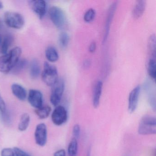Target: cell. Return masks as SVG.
<instances>
[{
	"label": "cell",
	"instance_id": "5b68a950",
	"mask_svg": "<svg viewBox=\"0 0 156 156\" xmlns=\"http://www.w3.org/2000/svg\"><path fill=\"white\" fill-rule=\"evenodd\" d=\"M4 21L5 24L11 28L20 30L25 24V20L20 13L14 12H8L4 14Z\"/></svg>",
	"mask_w": 156,
	"mask_h": 156
},
{
	"label": "cell",
	"instance_id": "484cf974",
	"mask_svg": "<svg viewBox=\"0 0 156 156\" xmlns=\"http://www.w3.org/2000/svg\"><path fill=\"white\" fill-rule=\"evenodd\" d=\"M96 11L93 9H88L84 15L83 19L86 23H90L94 20L95 18Z\"/></svg>",
	"mask_w": 156,
	"mask_h": 156
},
{
	"label": "cell",
	"instance_id": "ba28073f",
	"mask_svg": "<svg viewBox=\"0 0 156 156\" xmlns=\"http://www.w3.org/2000/svg\"><path fill=\"white\" fill-rule=\"evenodd\" d=\"M51 120L56 126H61L66 123L68 119V113L64 107L58 105L53 111L51 114Z\"/></svg>",
	"mask_w": 156,
	"mask_h": 156
},
{
	"label": "cell",
	"instance_id": "7402d4cb",
	"mask_svg": "<svg viewBox=\"0 0 156 156\" xmlns=\"http://www.w3.org/2000/svg\"><path fill=\"white\" fill-rule=\"evenodd\" d=\"M156 38L155 34H152L150 37L148 44L149 58H156Z\"/></svg>",
	"mask_w": 156,
	"mask_h": 156
},
{
	"label": "cell",
	"instance_id": "44dd1931",
	"mask_svg": "<svg viewBox=\"0 0 156 156\" xmlns=\"http://www.w3.org/2000/svg\"><path fill=\"white\" fill-rule=\"evenodd\" d=\"M147 71L150 77L155 79L156 75V58H149L147 63Z\"/></svg>",
	"mask_w": 156,
	"mask_h": 156
},
{
	"label": "cell",
	"instance_id": "9c48e42d",
	"mask_svg": "<svg viewBox=\"0 0 156 156\" xmlns=\"http://www.w3.org/2000/svg\"><path fill=\"white\" fill-rule=\"evenodd\" d=\"M27 98L29 104L35 109L43 106V95L39 90L31 89L28 93Z\"/></svg>",
	"mask_w": 156,
	"mask_h": 156
},
{
	"label": "cell",
	"instance_id": "d6986e66",
	"mask_svg": "<svg viewBox=\"0 0 156 156\" xmlns=\"http://www.w3.org/2000/svg\"><path fill=\"white\" fill-rule=\"evenodd\" d=\"M116 8V5L115 3L111 5L108 11V15L107 20L106 24L105 27V36H104V41H106L108 36V33H109V30L110 29V25H111L112 20L113 19V16L114 15L115 9Z\"/></svg>",
	"mask_w": 156,
	"mask_h": 156
},
{
	"label": "cell",
	"instance_id": "8992f818",
	"mask_svg": "<svg viewBox=\"0 0 156 156\" xmlns=\"http://www.w3.org/2000/svg\"><path fill=\"white\" fill-rule=\"evenodd\" d=\"M65 87L64 81L61 78H59L56 83L52 87V88L50 97V101L51 104L54 106L59 105L61 102L64 92Z\"/></svg>",
	"mask_w": 156,
	"mask_h": 156
},
{
	"label": "cell",
	"instance_id": "836d02e7",
	"mask_svg": "<svg viewBox=\"0 0 156 156\" xmlns=\"http://www.w3.org/2000/svg\"><path fill=\"white\" fill-rule=\"evenodd\" d=\"M91 65V62L89 60H86L83 63V66L85 68H87L89 67Z\"/></svg>",
	"mask_w": 156,
	"mask_h": 156
},
{
	"label": "cell",
	"instance_id": "ffe728a7",
	"mask_svg": "<svg viewBox=\"0 0 156 156\" xmlns=\"http://www.w3.org/2000/svg\"><path fill=\"white\" fill-rule=\"evenodd\" d=\"M51 112V108L48 105L43 106L41 107L35 109V114L41 119H45L50 116Z\"/></svg>",
	"mask_w": 156,
	"mask_h": 156
},
{
	"label": "cell",
	"instance_id": "d590c367",
	"mask_svg": "<svg viewBox=\"0 0 156 156\" xmlns=\"http://www.w3.org/2000/svg\"><path fill=\"white\" fill-rule=\"evenodd\" d=\"M87 156H91V150H88L87 154Z\"/></svg>",
	"mask_w": 156,
	"mask_h": 156
},
{
	"label": "cell",
	"instance_id": "d4e9b609",
	"mask_svg": "<svg viewBox=\"0 0 156 156\" xmlns=\"http://www.w3.org/2000/svg\"><path fill=\"white\" fill-rule=\"evenodd\" d=\"M58 41L59 44L62 48H66L70 41V36L67 33L62 32L59 34Z\"/></svg>",
	"mask_w": 156,
	"mask_h": 156
},
{
	"label": "cell",
	"instance_id": "2e32d148",
	"mask_svg": "<svg viewBox=\"0 0 156 156\" xmlns=\"http://www.w3.org/2000/svg\"><path fill=\"white\" fill-rule=\"evenodd\" d=\"M13 37L10 34H7L4 37L1 44L0 51L2 55H5L8 52L9 48L13 42Z\"/></svg>",
	"mask_w": 156,
	"mask_h": 156
},
{
	"label": "cell",
	"instance_id": "4316f807",
	"mask_svg": "<svg viewBox=\"0 0 156 156\" xmlns=\"http://www.w3.org/2000/svg\"><path fill=\"white\" fill-rule=\"evenodd\" d=\"M12 149H13L15 156H31L29 153L23 150L22 149L20 148L14 147Z\"/></svg>",
	"mask_w": 156,
	"mask_h": 156
},
{
	"label": "cell",
	"instance_id": "8fae6325",
	"mask_svg": "<svg viewBox=\"0 0 156 156\" xmlns=\"http://www.w3.org/2000/svg\"><path fill=\"white\" fill-rule=\"evenodd\" d=\"M29 5L34 12L38 15L40 19L45 16L47 10V4L43 0H35L29 2Z\"/></svg>",
	"mask_w": 156,
	"mask_h": 156
},
{
	"label": "cell",
	"instance_id": "d6a6232c",
	"mask_svg": "<svg viewBox=\"0 0 156 156\" xmlns=\"http://www.w3.org/2000/svg\"><path fill=\"white\" fill-rule=\"evenodd\" d=\"M54 156H66V153L65 150L60 149L55 152Z\"/></svg>",
	"mask_w": 156,
	"mask_h": 156
},
{
	"label": "cell",
	"instance_id": "e0dca14e",
	"mask_svg": "<svg viewBox=\"0 0 156 156\" xmlns=\"http://www.w3.org/2000/svg\"><path fill=\"white\" fill-rule=\"evenodd\" d=\"M30 73L32 78H38L41 73V67L39 62L36 59H33L30 66Z\"/></svg>",
	"mask_w": 156,
	"mask_h": 156
},
{
	"label": "cell",
	"instance_id": "5bb4252c",
	"mask_svg": "<svg viewBox=\"0 0 156 156\" xmlns=\"http://www.w3.org/2000/svg\"><path fill=\"white\" fill-rule=\"evenodd\" d=\"M11 90L14 96L21 101H24L27 98L26 89L18 83H14L12 85Z\"/></svg>",
	"mask_w": 156,
	"mask_h": 156
},
{
	"label": "cell",
	"instance_id": "52a82bcc",
	"mask_svg": "<svg viewBox=\"0 0 156 156\" xmlns=\"http://www.w3.org/2000/svg\"><path fill=\"white\" fill-rule=\"evenodd\" d=\"M35 143L40 147H44L48 139V130L44 123H41L36 126L34 133Z\"/></svg>",
	"mask_w": 156,
	"mask_h": 156
},
{
	"label": "cell",
	"instance_id": "6da1fadb",
	"mask_svg": "<svg viewBox=\"0 0 156 156\" xmlns=\"http://www.w3.org/2000/svg\"><path fill=\"white\" fill-rule=\"evenodd\" d=\"M22 49L15 47L5 55L0 56V72L8 73L12 70L20 59Z\"/></svg>",
	"mask_w": 156,
	"mask_h": 156
},
{
	"label": "cell",
	"instance_id": "74e56055",
	"mask_svg": "<svg viewBox=\"0 0 156 156\" xmlns=\"http://www.w3.org/2000/svg\"><path fill=\"white\" fill-rule=\"evenodd\" d=\"M1 23L0 22V27H1Z\"/></svg>",
	"mask_w": 156,
	"mask_h": 156
},
{
	"label": "cell",
	"instance_id": "4dcf8cb0",
	"mask_svg": "<svg viewBox=\"0 0 156 156\" xmlns=\"http://www.w3.org/2000/svg\"><path fill=\"white\" fill-rule=\"evenodd\" d=\"M7 111V107L4 99L0 94V113H3Z\"/></svg>",
	"mask_w": 156,
	"mask_h": 156
},
{
	"label": "cell",
	"instance_id": "f1b7e54d",
	"mask_svg": "<svg viewBox=\"0 0 156 156\" xmlns=\"http://www.w3.org/2000/svg\"><path fill=\"white\" fill-rule=\"evenodd\" d=\"M73 135L75 138H79L80 136V133H81V127H80V125L78 124H75L73 128Z\"/></svg>",
	"mask_w": 156,
	"mask_h": 156
},
{
	"label": "cell",
	"instance_id": "83f0119b",
	"mask_svg": "<svg viewBox=\"0 0 156 156\" xmlns=\"http://www.w3.org/2000/svg\"><path fill=\"white\" fill-rule=\"evenodd\" d=\"M1 156H15L13 149L4 148L1 151Z\"/></svg>",
	"mask_w": 156,
	"mask_h": 156
},
{
	"label": "cell",
	"instance_id": "ac0fdd59",
	"mask_svg": "<svg viewBox=\"0 0 156 156\" xmlns=\"http://www.w3.org/2000/svg\"><path fill=\"white\" fill-rule=\"evenodd\" d=\"M45 54L47 60L51 62H56L59 59V54L56 49L53 46H49L46 48Z\"/></svg>",
	"mask_w": 156,
	"mask_h": 156
},
{
	"label": "cell",
	"instance_id": "1f68e13d",
	"mask_svg": "<svg viewBox=\"0 0 156 156\" xmlns=\"http://www.w3.org/2000/svg\"><path fill=\"white\" fill-rule=\"evenodd\" d=\"M97 48V44L95 42L93 41L90 44V45L89 47V51L90 53L94 52L96 50Z\"/></svg>",
	"mask_w": 156,
	"mask_h": 156
},
{
	"label": "cell",
	"instance_id": "f546056e",
	"mask_svg": "<svg viewBox=\"0 0 156 156\" xmlns=\"http://www.w3.org/2000/svg\"><path fill=\"white\" fill-rule=\"evenodd\" d=\"M1 116L2 119L3 120L4 123L7 124L11 123V118L10 115L8 113L7 111L4 113H1Z\"/></svg>",
	"mask_w": 156,
	"mask_h": 156
},
{
	"label": "cell",
	"instance_id": "9a60e30c",
	"mask_svg": "<svg viewBox=\"0 0 156 156\" xmlns=\"http://www.w3.org/2000/svg\"><path fill=\"white\" fill-rule=\"evenodd\" d=\"M30 116L28 113H24L22 115L20 118L18 125V129L21 132L26 131L30 123Z\"/></svg>",
	"mask_w": 156,
	"mask_h": 156
},
{
	"label": "cell",
	"instance_id": "7a4b0ae2",
	"mask_svg": "<svg viewBox=\"0 0 156 156\" xmlns=\"http://www.w3.org/2000/svg\"><path fill=\"white\" fill-rule=\"evenodd\" d=\"M138 132L141 135L156 134V118L149 115L144 116L140 119Z\"/></svg>",
	"mask_w": 156,
	"mask_h": 156
},
{
	"label": "cell",
	"instance_id": "cb8c5ba5",
	"mask_svg": "<svg viewBox=\"0 0 156 156\" xmlns=\"http://www.w3.org/2000/svg\"><path fill=\"white\" fill-rule=\"evenodd\" d=\"M27 65H28V62L26 59H20L12 71L13 73H20L27 66Z\"/></svg>",
	"mask_w": 156,
	"mask_h": 156
},
{
	"label": "cell",
	"instance_id": "30bf717a",
	"mask_svg": "<svg viewBox=\"0 0 156 156\" xmlns=\"http://www.w3.org/2000/svg\"><path fill=\"white\" fill-rule=\"evenodd\" d=\"M140 89V86L137 85L129 93L128 99V111L130 114L135 112L137 107Z\"/></svg>",
	"mask_w": 156,
	"mask_h": 156
},
{
	"label": "cell",
	"instance_id": "603a6c76",
	"mask_svg": "<svg viewBox=\"0 0 156 156\" xmlns=\"http://www.w3.org/2000/svg\"><path fill=\"white\" fill-rule=\"evenodd\" d=\"M78 153V142L77 139L73 138L69 143L68 147L69 156H76Z\"/></svg>",
	"mask_w": 156,
	"mask_h": 156
},
{
	"label": "cell",
	"instance_id": "3957f363",
	"mask_svg": "<svg viewBox=\"0 0 156 156\" xmlns=\"http://www.w3.org/2000/svg\"><path fill=\"white\" fill-rule=\"evenodd\" d=\"M49 16L55 26L59 30L64 29L67 25L66 15L63 11L56 6L52 7L49 10Z\"/></svg>",
	"mask_w": 156,
	"mask_h": 156
},
{
	"label": "cell",
	"instance_id": "7c38bea8",
	"mask_svg": "<svg viewBox=\"0 0 156 156\" xmlns=\"http://www.w3.org/2000/svg\"><path fill=\"white\" fill-rule=\"evenodd\" d=\"M103 84L101 81L97 82L94 87L93 94V105L95 108H97L100 104V98L102 95Z\"/></svg>",
	"mask_w": 156,
	"mask_h": 156
},
{
	"label": "cell",
	"instance_id": "8d00e7d4",
	"mask_svg": "<svg viewBox=\"0 0 156 156\" xmlns=\"http://www.w3.org/2000/svg\"><path fill=\"white\" fill-rule=\"evenodd\" d=\"M2 38L1 35V34H0V45H1V44L2 42Z\"/></svg>",
	"mask_w": 156,
	"mask_h": 156
},
{
	"label": "cell",
	"instance_id": "277c9868",
	"mask_svg": "<svg viewBox=\"0 0 156 156\" xmlns=\"http://www.w3.org/2000/svg\"><path fill=\"white\" fill-rule=\"evenodd\" d=\"M41 76L43 81L47 86L52 87L59 79L57 68L55 66L45 62Z\"/></svg>",
	"mask_w": 156,
	"mask_h": 156
},
{
	"label": "cell",
	"instance_id": "4fadbf2b",
	"mask_svg": "<svg viewBox=\"0 0 156 156\" xmlns=\"http://www.w3.org/2000/svg\"><path fill=\"white\" fill-rule=\"evenodd\" d=\"M146 2L144 0L137 1L135 3L132 12L133 18L135 19H139L144 14L146 9Z\"/></svg>",
	"mask_w": 156,
	"mask_h": 156
},
{
	"label": "cell",
	"instance_id": "e575fe53",
	"mask_svg": "<svg viewBox=\"0 0 156 156\" xmlns=\"http://www.w3.org/2000/svg\"><path fill=\"white\" fill-rule=\"evenodd\" d=\"M3 4L2 3V2L0 1V9H3Z\"/></svg>",
	"mask_w": 156,
	"mask_h": 156
}]
</instances>
